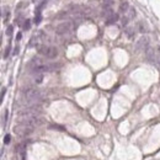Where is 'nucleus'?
<instances>
[{
    "label": "nucleus",
    "instance_id": "f3484780",
    "mask_svg": "<svg viewBox=\"0 0 160 160\" xmlns=\"http://www.w3.org/2000/svg\"><path fill=\"white\" fill-rule=\"evenodd\" d=\"M15 22L18 23V25H23V22H25V21H23V19H22V16H19V18L15 20Z\"/></svg>",
    "mask_w": 160,
    "mask_h": 160
},
{
    "label": "nucleus",
    "instance_id": "9d476101",
    "mask_svg": "<svg viewBox=\"0 0 160 160\" xmlns=\"http://www.w3.org/2000/svg\"><path fill=\"white\" fill-rule=\"evenodd\" d=\"M138 28H139V32L140 33H145L147 32V26H145V23L144 22H138Z\"/></svg>",
    "mask_w": 160,
    "mask_h": 160
},
{
    "label": "nucleus",
    "instance_id": "dca6fc26",
    "mask_svg": "<svg viewBox=\"0 0 160 160\" xmlns=\"http://www.w3.org/2000/svg\"><path fill=\"white\" fill-rule=\"evenodd\" d=\"M155 52H156V62H159L160 61V46L155 48Z\"/></svg>",
    "mask_w": 160,
    "mask_h": 160
},
{
    "label": "nucleus",
    "instance_id": "4be33fe9",
    "mask_svg": "<svg viewBox=\"0 0 160 160\" xmlns=\"http://www.w3.org/2000/svg\"><path fill=\"white\" fill-rule=\"evenodd\" d=\"M5 92H6V88H3L1 89V97H0V99H1V101H3V99L5 96Z\"/></svg>",
    "mask_w": 160,
    "mask_h": 160
},
{
    "label": "nucleus",
    "instance_id": "2eb2a0df",
    "mask_svg": "<svg viewBox=\"0 0 160 160\" xmlns=\"http://www.w3.org/2000/svg\"><path fill=\"white\" fill-rule=\"evenodd\" d=\"M9 54H10V46H7L5 48V50H4V58H7V57H9Z\"/></svg>",
    "mask_w": 160,
    "mask_h": 160
},
{
    "label": "nucleus",
    "instance_id": "20e7f679",
    "mask_svg": "<svg viewBox=\"0 0 160 160\" xmlns=\"http://www.w3.org/2000/svg\"><path fill=\"white\" fill-rule=\"evenodd\" d=\"M145 59L149 63H156V52L153 47H148L145 49Z\"/></svg>",
    "mask_w": 160,
    "mask_h": 160
},
{
    "label": "nucleus",
    "instance_id": "1a4fd4ad",
    "mask_svg": "<svg viewBox=\"0 0 160 160\" xmlns=\"http://www.w3.org/2000/svg\"><path fill=\"white\" fill-rule=\"evenodd\" d=\"M42 80H43V73H36L35 74V81L37 84H41Z\"/></svg>",
    "mask_w": 160,
    "mask_h": 160
},
{
    "label": "nucleus",
    "instance_id": "f8f14e48",
    "mask_svg": "<svg viewBox=\"0 0 160 160\" xmlns=\"http://www.w3.org/2000/svg\"><path fill=\"white\" fill-rule=\"evenodd\" d=\"M46 5H47V0H43V1H42L39 5H37V7H36V12H41V10L43 9Z\"/></svg>",
    "mask_w": 160,
    "mask_h": 160
},
{
    "label": "nucleus",
    "instance_id": "9b49d317",
    "mask_svg": "<svg viewBox=\"0 0 160 160\" xmlns=\"http://www.w3.org/2000/svg\"><path fill=\"white\" fill-rule=\"evenodd\" d=\"M22 28H23L25 31H28V30L31 28V21H30V20H25V22H23V25H22Z\"/></svg>",
    "mask_w": 160,
    "mask_h": 160
},
{
    "label": "nucleus",
    "instance_id": "f257e3e1",
    "mask_svg": "<svg viewBox=\"0 0 160 160\" xmlns=\"http://www.w3.org/2000/svg\"><path fill=\"white\" fill-rule=\"evenodd\" d=\"M37 50L41 56H43L48 59H54V58L58 56V50L56 47L53 46H46V45H41L37 47Z\"/></svg>",
    "mask_w": 160,
    "mask_h": 160
},
{
    "label": "nucleus",
    "instance_id": "b1692460",
    "mask_svg": "<svg viewBox=\"0 0 160 160\" xmlns=\"http://www.w3.org/2000/svg\"><path fill=\"white\" fill-rule=\"evenodd\" d=\"M16 39H18V41L21 39V33H18V37H16Z\"/></svg>",
    "mask_w": 160,
    "mask_h": 160
},
{
    "label": "nucleus",
    "instance_id": "a211bd4d",
    "mask_svg": "<svg viewBox=\"0 0 160 160\" xmlns=\"http://www.w3.org/2000/svg\"><path fill=\"white\" fill-rule=\"evenodd\" d=\"M7 115H9V113H7V110L4 111V116H3V126H5V122L7 121Z\"/></svg>",
    "mask_w": 160,
    "mask_h": 160
},
{
    "label": "nucleus",
    "instance_id": "6ab92c4d",
    "mask_svg": "<svg viewBox=\"0 0 160 160\" xmlns=\"http://www.w3.org/2000/svg\"><path fill=\"white\" fill-rule=\"evenodd\" d=\"M50 128L59 129V131H64V127H61V126H58V124H53V126H50Z\"/></svg>",
    "mask_w": 160,
    "mask_h": 160
},
{
    "label": "nucleus",
    "instance_id": "393cba45",
    "mask_svg": "<svg viewBox=\"0 0 160 160\" xmlns=\"http://www.w3.org/2000/svg\"><path fill=\"white\" fill-rule=\"evenodd\" d=\"M32 1H33V3H36V1H37V0H32Z\"/></svg>",
    "mask_w": 160,
    "mask_h": 160
},
{
    "label": "nucleus",
    "instance_id": "412c9836",
    "mask_svg": "<svg viewBox=\"0 0 160 160\" xmlns=\"http://www.w3.org/2000/svg\"><path fill=\"white\" fill-rule=\"evenodd\" d=\"M128 18H123L122 19V25H123V26H126V25H127V22H128Z\"/></svg>",
    "mask_w": 160,
    "mask_h": 160
},
{
    "label": "nucleus",
    "instance_id": "5701e85b",
    "mask_svg": "<svg viewBox=\"0 0 160 160\" xmlns=\"http://www.w3.org/2000/svg\"><path fill=\"white\" fill-rule=\"evenodd\" d=\"M19 52H20V48H19L18 46H16V48L14 49V54H15V56H16V54H19Z\"/></svg>",
    "mask_w": 160,
    "mask_h": 160
},
{
    "label": "nucleus",
    "instance_id": "6e6552de",
    "mask_svg": "<svg viewBox=\"0 0 160 160\" xmlns=\"http://www.w3.org/2000/svg\"><path fill=\"white\" fill-rule=\"evenodd\" d=\"M128 9H129L128 3H122L121 6H120V12H121V14H126V12L128 11Z\"/></svg>",
    "mask_w": 160,
    "mask_h": 160
},
{
    "label": "nucleus",
    "instance_id": "39448f33",
    "mask_svg": "<svg viewBox=\"0 0 160 160\" xmlns=\"http://www.w3.org/2000/svg\"><path fill=\"white\" fill-rule=\"evenodd\" d=\"M149 38L147 36H143L138 42H137V45H136V48L137 50H140V49H147L149 46Z\"/></svg>",
    "mask_w": 160,
    "mask_h": 160
},
{
    "label": "nucleus",
    "instance_id": "ddd939ff",
    "mask_svg": "<svg viewBox=\"0 0 160 160\" xmlns=\"http://www.w3.org/2000/svg\"><path fill=\"white\" fill-rule=\"evenodd\" d=\"M41 21H42V15H41V12H36V16H35V23L38 25V23H41Z\"/></svg>",
    "mask_w": 160,
    "mask_h": 160
},
{
    "label": "nucleus",
    "instance_id": "0eeeda50",
    "mask_svg": "<svg viewBox=\"0 0 160 160\" xmlns=\"http://www.w3.org/2000/svg\"><path fill=\"white\" fill-rule=\"evenodd\" d=\"M126 33H127L128 38H133L134 35H136V30H134V27H127L126 28Z\"/></svg>",
    "mask_w": 160,
    "mask_h": 160
},
{
    "label": "nucleus",
    "instance_id": "7ed1b4c3",
    "mask_svg": "<svg viewBox=\"0 0 160 160\" xmlns=\"http://www.w3.org/2000/svg\"><path fill=\"white\" fill-rule=\"evenodd\" d=\"M73 28V25L72 22L69 21H64L62 23H59L58 26L56 27V33L57 35H59V36H63V35H66V33H69Z\"/></svg>",
    "mask_w": 160,
    "mask_h": 160
},
{
    "label": "nucleus",
    "instance_id": "aec40b11",
    "mask_svg": "<svg viewBox=\"0 0 160 160\" xmlns=\"http://www.w3.org/2000/svg\"><path fill=\"white\" fill-rule=\"evenodd\" d=\"M10 139H11L10 134H6V137H5V139H4V143H5V144H9V143H10Z\"/></svg>",
    "mask_w": 160,
    "mask_h": 160
},
{
    "label": "nucleus",
    "instance_id": "423d86ee",
    "mask_svg": "<svg viewBox=\"0 0 160 160\" xmlns=\"http://www.w3.org/2000/svg\"><path fill=\"white\" fill-rule=\"evenodd\" d=\"M118 19H120V15L113 12L111 16H108V18L106 19V25H107V26H110V25H113V23H116L117 21H118Z\"/></svg>",
    "mask_w": 160,
    "mask_h": 160
},
{
    "label": "nucleus",
    "instance_id": "4468645a",
    "mask_svg": "<svg viewBox=\"0 0 160 160\" xmlns=\"http://www.w3.org/2000/svg\"><path fill=\"white\" fill-rule=\"evenodd\" d=\"M12 32H14V26H7V28H6V35L7 36H11L12 35Z\"/></svg>",
    "mask_w": 160,
    "mask_h": 160
},
{
    "label": "nucleus",
    "instance_id": "f03ea898",
    "mask_svg": "<svg viewBox=\"0 0 160 160\" xmlns=\"http://www.w3.org/2000/svg\"><path fill=\"white\" fill-rule=\"evenodd\" d=\"M23 97L28 104H36L41 99V92L36 89H27L26 91H25Z\"/></svg>",
    "mask_w": 160,
    "mask_h": 160
}]
</instances>
